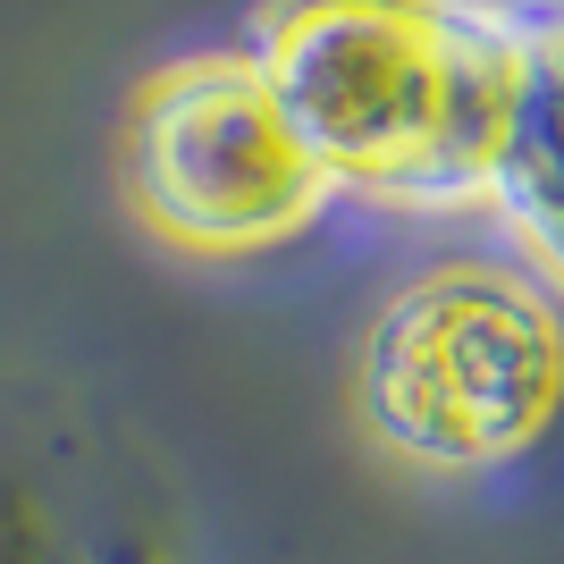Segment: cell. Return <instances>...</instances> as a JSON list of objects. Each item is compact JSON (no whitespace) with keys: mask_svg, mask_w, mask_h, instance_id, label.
I'll use <instances>...</instances> for the list:
<instances>
[{"mask_svg":"<svg viewBox=\"0 0 564 564\" xmlns=\"http://www.w3.org/2000/svg\"><path fill=\"white\" fill-rule=\"evenodd\" d=\"M0 564H169V547L143 506L68 497L43 455L0 430Z\"/></svg>","mask_w":564,"mask_h":564,"instance_id":"5b68a950","label":"cell"},{"mask_svg":"<svg viewBox=\"0 0 564 564\" xmlns=\"http://www.w3.org/2000/svg\"><path fill=\"white\" fill-rule=\"evenodd\" d=\"M514 9H522V94L489 212L514 228V245L564 295V0H514Z\"/></svg>","mask_w":564,"mask_h":564,"instance_id":"277c9868","label":"cell"},{"mask_svg":"<svg viewBox=\"0 0 564 564\" xmlns=\"http://www.w3.org/2000/svg\"><path fill=\"white\" fill-rule=\"evenodd\" d=\"M236 43L337 203L489 212L522 94L514 0H253Z\"/></svg>","mask_w":564,"mask_h":564,"instance_id":"6da1fadb","label":"cell"},{"mask_svg":"<svg viewBox=\"0 0 564 564\" xmlns=\"http://www.w3.org/2000/svg\"><path fill=\"white\" fill-rule=\"evenodd\" d=\"M127 194L143 228L203 261H253L304 245L337 212L329 177L286 127L270 76L245 43L177 51L127 101Z\"/></svg>","mask_w":564,"mask_h":564,"instance_id":"3957f363","label":"cell"},{"mask_svg":"<svg viewBox=\"0 0 564 564\" xmlns=\"http://www.w3.org/2000/svg\"><path fill=\"white\" fill-rule=\"evenodd\" d=\"M362 430L413 471L489 480L564 438V295L514 261H430L354 346Z\"/></svg>","mask_w":564,"mask_h":564,"instance_id":"7a4b0ae2","label":"cell"}]
</instances>
